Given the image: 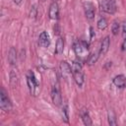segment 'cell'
Here are the masks:
<instances>
[{"label": "cell", "mask_w": 126, "mask_h": 126, "mask_svg": "<svg viewBox=\"0 0 126 126\" xmlns=\"http://www.w3.org/2000/svg\"><path fill=\"white\" fill-rule=\"evenodd\" d=\"M71 67H72V75H73V78L76 84L79 87H82L84 84V73H83L81 64L77 61H74Z\"/></svg>", "instance_id": "obj_1"}, {"label": "cell", "mask_w": 126, "mask_h": 126, "mask_svg": "<svg viewBox=\"0 0 126 126\" xmlns=\"http://www.w3.org/2000/svg\"><path fill=\"white\" fill-rule=\"evenodd\" d=\"M100 9L104 13L114 14L116 11V5L114 0H102L100 2Z\"/></svg>", "instance_id": "obj_2"}, {"label": "cell", "mask_w": 126, "mask_h": 126, "mask_svg": "<svg viewBox=\"0 0 126 126\" xmlns=\"http://www.w3.org/2000/svg\"><path fill=\"white\" fill-rule=\"evenodd\" d=\"M0 107L4 111H10L12 109V103L3 89L0 92Z\"/></svg>", "instance_id": "obj_3"}, {"label": "cell", "mask_w": 126, "mask_h": 126, "mask_svg": "<svg viewBox=\"0 0 126 126\" xmlns=\"http://www.w3.org/2000/svg\"><path fill=\"white\" fill-rule=\"evenodd\" d=\"M51 97H52L53 104H55L56 106H60L62 104V97H61V93H60V89H59L58 83H56L52 88Z\"/></svg>", "instance_id": "obj_4"}, {"label": "cell", "mask_w": 126, "mask_h": 126, "mask_svg": "<svg viewBox=\"0 0 126 126\" xmlns=\"http://www.w3.org/2000/svg\"><path fill=\"white\" fill-rule=\"evenodd\" d=\"M27 82H28V86H29V89H30V93L32 94V95H36V90H37V82L35 80V77H34V74L30 71L29 72V76L27 77Z\"/></svg>", "instance_id": "obj_5"}, {"label": "cell", "mask_w": 126, "mask_h": 126, "mask_svg": "<svg viewBox=\"0 0 126 126\" xmlns=\"http://www.w3.org/2000/svg\"><path fill=\"white\" fill-rule=\"evenodd\" d=\"M88 50H89V45L85 41L77 42L74 45V51L80 57H85L86 54L88 53Z\"/></svg>", "instance_id": "obj_6"}, {"label": "cell", "mask_w": 126, "mask_h": 126, "mask_svg": "<svg viewBox=\"0 0 126 126\" xmlns=\"http://www.w3.org/2000/svg\"><path fill=\"white\" fill-rule=\"evenodd\" d=\"M84 10H85V15H86L88 20L91 21L94 18L95 9H94V6L92 2H85L84 3Z\"/></svg>", "instance_id": "obj_7"}, {"label": "cell", "mask_w": 126, "mask_h": 126, "mask_svg": "<svg viewBox=\"0 0 126 126\" xmlns=\"http://www.w3.org/2000/svg\"><path fill=\"white\" fill-rule=\"evenodd\" d=\"M38 44L41 47H47L50 44V36L47 32H42L38 36Z\"/></svg>", "instance_id": "obj_8"}, {"label": "cell", "mask_w": 126, "mask_h": 126, "mask_svg": "<svg viewBox=\"0 0 126 126\" xmlns=\"http://www.w3.org/2000/svg\"><path fill=\"white\" fill-rule=\"evenodd\" d=\"M60 71L63 75V77L68 78L71 76L72 74V67L70 66V64L66 61H61L60 62Z\"/></svg>", "instance_id": "obj_9"}, {"label": "cell", "mask_w": 126, "mask_h": 126, "mask_svg": "<svg viewBox=\"0 0 126 126\" xmlns=\"http://www.w3.org/2000/svg\"><path fill=\"white\" fill-rule=\"evenodd\" d=\"M59 15V8L56 2H52L49 7V18L51 20H57Z\"/></svg>", "instance_id": "obj_10"}, {"label": "cell", "mask_w": 126, "mask_h": 126, "mask_svg": "<svg viewBox=\"0 0 126 126\" xmlns=\"http://www.w3.org/2000/svg\"><path fill=\"white\" fill-rule=\"evenodd\" d=\"M109 45H110V39H109L108 36H105V37L101 40V42H100V46H99V49H98L100 55H104V54H106V52H107L108 49H109Z\"/></svg>", "instance_id": "obj_11"}, {"label": "cell", "mask_w": 126, "mask_h": 126, "mask_svg": "<svg viewBox=\"0 0 126 126\" xmlns=\"http://www.w3.org/2000/svg\"><path fill=\"white\" fill-rule=\"evenodd\" d=\"M113 84L118 88L126 87V77L124 75H118L113 78Z\"/></svg>", "instance_id": "obj_12"}, {"label": "cell", "mask_w": 126, "mask_h": 126, "mask_svg": "<svg viewBox=\"0 0 126 126\" xmlns=\"http://www.w3.org/2000/svg\"><path fill=\"white\" fill-rule=\"evenodd\" d=\"M8 62L11 65H15L17 62V51L14 47H11L8 51Z\"/></svg>", "instance_id": "obj_13"}, {"label": "cell", "mask_w": 126, "mask_h": 126, "mask_svg": "<svg viewBox=\"0 0 126 126\" xmlns=\"http://www.w3.org/2000/svg\"><path fill=\"white\" fill-rule=\"evenodd\" d=\"M80 114H81L82 120H83V122H84V124H85V125L89 126V125H92V124H93L92 119H91L90 114H89V112H88V110H87V109H82V110H81V112H80Z\"/></svg>", "instance_id": "obj_14"}, {"label": "cell", "mask_w": 126, "mask_h": 126, "mask_svg": "<svg viewBox=\"0 0 126 126\" xmlns=\"http://www.w3.org/2000/svg\"><path fill=\"white\" fill-rule=\"evenodd\" d=\"M64 50V41L62 37H58L56 41V46H55V53L56 54H61Z\"/></svg>", "instance_id": "obj_15"}, {"label": "cell", "mask_w": 126, "mask_h": 126, "mask_svg": "<svg viewBox=\"0 0 126 126\" xmlns=\"http://www.w3.org/2000/svg\"><path fill=\"white\" fill-rule=\"evenodd\" d=\"M99 55H100L99 50H98V51H95V52H93L91 55H89V58H88L87 63H88L89 65H93V64H94V63L97 61Z\"/></svg>", "instance_id": "obj_16"}, {"label": "cell", "mask_w": 126, "mask_h": 126, "mask_svg": "<svg viewBox=\"0 0 126 126\" xmlns=\"http://www.w3.org/2000/svg\"><path fill=\"white\" fill-rule=\"evenodd\" d=\"M96 26H97L98 30H100V31H103V30H105V29L107 28V26H108L106 19H105V18H102V17H100V18L98 19L97 23H96Z\"/></svg>", "instance_id": "obj_17"}, {"label": "cell", "mask_w": 126, "mask_h": 126, "mask_svg": "<svg viewBox=\"0 0 126 126\" xmlns=\"http://www.w3.org/2000/svg\"><path fill=\"white\" fill-rule=\"evenodd\" d=\"M108 123L112 126H115L117 123H116V118H115V114L112 110H109L108 111Z\"/></svg>", "instance_id": "obj_18"}, {"label": "cell", "mask_w": 126, "mask_h": 126, "mask_svg": "<svg viewBox=\"0 0 126 126\" xmlns=\"http://www.w3.org/2000/svg\"><path fill=\"white\" fill-rule=\"evenodd\" d=\"M17 82H18L17 74H16L14 71H11V73H10V84H11L13 87H16V86H17Z\"/></svg>", "instance_id": "obj_19"}, {"label": "cell", "mask_w": 126, "mask_h": 126, "mask_svg": "<svg viewBox=\"0 0 126 126\" xmlns=\"http://www.w3.org/2000/svg\"><path fill=\"white\" fill-rule=\"evenodd\" d=\"M119 28H120L119 23H118V22H113V24H112V26H111V32H112V33H113L114 35L118 34V32H119Z\"/></svg>", "instance_id": "obj_20"}, {"label": "cell", "mask_w": 126, "mask_h": 126, "mask_svg": "<svg viewBox=\"0 0 126 126\" xmlns=\"http://www.w3.org/2000/svg\"><path fill=\"white\" fill-rule=\"evenodd\" d=\"M61 114L62 117L64 119L65 122H68V110H67V106H63L61 109Z\"/></svg>", "instance_id": "obj_21"}, {"label": "cell", "mask_w": 126, "mask_h": 126, "mask_svg": "<svg viewBox=\"0 0 126 126\" xmlns=\"http://www.w3.org/2000/svg\"><path fill=\"white\" fill-rule=\"evenodd\" d=\"M30 16L31 17H35L36 16V8H35V6H32V7L31 12H30Z\"/></svg>", "instance_id": "obj_22"}, {"label": "cell", "mask_w": 126, "mask_h": 126, "mask_svg": "<svg viewBox=\"0 0 126 126\" xmlns=\"http://www.w3.org/2000/svg\"><path fill=\"white\" fill-rule=\"evenodd\" d=\"M122 36L124 38L126 37V22H124L122 25Z\"/></svg>", "instance_id": "obj_23"}, {"label": "cell", "mask_w": 126, "mask_h": 126, "mask_svg": "<svg viewBox=\"0 0 126 126\" xmlns=\"http://www.w3.org/2000/svg\"><path fill=\"white\" fill-rule=\"evenodd\" d=\"M122 50H126V37L124 38V41L122 43Z\"/></svg>", "instance_id": "obj_24"}, {"label": "cell", "mask_w": 126, "mask_h": 126, "mask_svg": "<svg viewBox=\"0 0 126 126\" xmlns=\"http://www.w3.org/2000/svg\"><path fill=\"white\" fill-rule=\"evenodd\" d=\"M21 2H22V0H14V3H16V4H21Z\"/></svg>", "instance_id": "obj_25"}]
</instances>
